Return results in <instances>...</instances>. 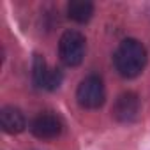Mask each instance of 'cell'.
<instances>
[{
    "label": "cell",
    "mask_w": 150,
    "mask_h": 150,
    "mask_svg": "<svg viewBox=\"0 0 150 150\" xmlns=\"http://www.w3.org/2000/svg\"><path fill=\"white\" fill-rule=\"evenodd\" d=\"M67 14L74 21L85 23L94 14V4L87 2V0H72V2H69V6H67Z\"/></svg>",
    "instance_id": "ba28073f"
},
{
    "label": "cell",
    "mask_w": 150,
    "mask_h": 150,
    "mask_svg": "<svg viewBox=\"0 0 150 150\" xmlns=\"http://www.w3.org/2000/svg\"><path fill=\"white\" fill-rule=\"evenodd\" d=\"M0 125L9 134H18L25 129V117L14 106H6L0 111Z\"/></svg>",
    "instance_id": "52a82bcc"
},
{
    "label": "cell",
    "mask_w": 150,
    "mask_h": 150,
    "mask_svg": "<svg viewBox=\"0 0 150 150\" xmlns=\"http://www.w3.org/2000/svg\"><path fill=\"white\" fill-rule=\"evenodd\" d=\"M85 50H87V42H85V37L80 32L67 30V32L62 34L60 42H58V55H60V60L67 67L80 65L83 62Z\"/></svg>",
    "instance_id": "7a4b0ae2"
},
{
    "label": "cell",
    "mask_w": 150,
    "mask_h": 150,
    "mask_svg": "<svg viewBox=\"0 0 150 150\" xmlns=\"http://www.w3.org/2000/svg\"><path fill=\"white\" fill-rule=\"evenodd\" d=\"M76 99H78L80 106H83L87 110H96V108L103 106V103L106 99V90H104L103 80L99 76H87L76 90Z\"/></svg>",
    "instance_id": "3957f363"
},
{
    "label": "cell",
    "mask_w": 150,
    "mask_h": 150,
    "mask_svg": "<svg viewBox=\"0 0 150 150\" xmlns=\"http://www.w3.org/2000/svg\"><path fill=\"white\" fill-rule=\"evenodd\" d=\"M115 65L124 78H136L146 65L145 46L136 39L122 41L115 53Z\"/></svg>",
    "instance_id": "6da1fadb"
},
{
    "label": "cell",
    "mask_w": 150,
    "mask_h": 150,
    "mask_svg": "<svg viewBox=\"0 0 150 150\" xmlns=\"http://www.w3.org/2000/svg\"><path fill=\"white\" fill-rule=\"evenodd\" d=\"M30 131L34 136L41 138V139H53L57 136H60L62 132V122L57 115L53 113H41L32 120Z\"/></svg>",
    "instance_id": "8992f818"
},
{
    "label": "cell",
    "mask_w": 150,
    "mask_h": 150,
    "mask_svg": "<svg viewBox=\"0 0 150 150\" xmlns=\"http://www.w3.org/2000/svg\"><path fill=\"white\" fill-rule=\"evenodd\" d=\"M32 78H34V83L39 87V88H44V90H55L60 87L62 83V72L58 69H51L48 67V64L44 62V58L41 55H35L34 58V67H32Z\"/></svg>",
    "instance_id": "277c9868"
},
{
    "label": "cell",
    "mask_w": 150,
    "mask_h": 150,
    "mask_svg": "<svg viewBox=\"0 0 150 150\" xmlns=\"http://www.w3.org/2000/svg\"><path fill=\"white\" fill-rule=\"evenodd\" d=\"M141 110L139 97L134 92H124L117 97L113 106V115L118 122H132L138 118Z\"/></svg>",
    "instance_id": "5b68a950"
}]
</instances>
